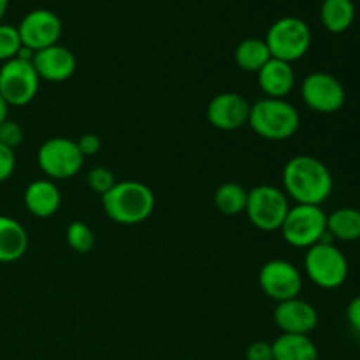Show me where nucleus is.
Instances as JSON below:
<instances>
[{
    "mask_svg": "<svg viewBox=\"0 0 360 360\" xmlns=\"http://www.w3.org/2000/svg\"><path fill=\"white\" fill-rule=\"evenodd\" d=\"M320 20L330 34H343L355 20V4L352 0H323L320 6Z\"/></svg>",
    "mask_w": 360,
    "mask_h": 360,
    "instance_id": "aec40b11",
    "label": "nucleus"
},
{
    "mask_svg": "<svg viewBox=\"0 0 360 360\" xmlns=\"http://www.w3.org/2000/svg\"><path fill=\"white\" fill-rule=\"evenodd\" d=\"M273 58L266 41L259 37H248L236 46L234 60L239 69L245 72H259L269 60Z\"/></svg>",
    "mask_w": 360,
    "mask_h": 360,
    "instance_id": "4be33fe9",
    "label": "nucleus"
},
{
    "mask_svg": "<svg viewBox=\"0 0 360 360\" xmlns=\"http://www.w3.org/2000/svg\"><path fill=\"white\" fill-rule=\"evenodd\" d=\"M285 241L294 248H311L322 241H330L327 234V214L322 206L295 204L288 210L280 229Z\"/></svg>",
    "mask_w": 360,
    "mask_h": 360,
    "instance_id": "20e7f679",
    "label": "nucleus"
},
{
    "mask_svg": "<svg viewBox=\"0 0 360 360\" xmlns=\"http://www.w3.org/2000/svg\"><path fill=\"white\" fill-rule=\"evenodd\" d=\"M25 207L35 218H49L58 211L62 197L51 179H35L25 190Z\"/></svg>",
    "mask_w": 360,
    "mask_h": 360,
    "instance_id": "f3484780",
    "label": "nucleus"
},
{
    "mask_svg": "<svg viewBox=\"0 0 360 360\" xmlns=\"http://www.w3.org/2000/svg\"><path fill=\"white\" fill-rule=\"evenodd\" d=\"M248 125L266 141H287L299 130V111L285 98L264 97L250 108Z\"/></svg>",
    "mask_w": 360,
    "mask_h": 360,
    "instance_id": "7ed1b4c3",
    "label": "nucleus"
},
{
    "mask_svg": "<svg viewBox=\"0 0 360 360\" xmlns=\"http://www.w3.org/2000/svg\"><path fill=\"white\" fill-rule=\"evenodd\" d=\"M288 210H290V199L278 186L259 185L248 192L245 213L250 224L259 231H280Z\"/></svg>",
    "mask_w": 360,
    "mask_h": 360,
    "instance_id": "0eeeda50",
    "label": "nucleus"
},
{
    "mask_svg": "<svg viewBox=\"0 0 360 360\" xmlns=\"http://www.w3.org/2000/svg\"><path fill=\"white\" fill-rule=\"evenodd\" d=\"M7 115H9V104L4 101V97L0 95V123H4L7 120Z\"/></svg>",
    "mask_w": 360,
    "mask_h": 360,
    "instance_id": "2f4dec72",
    "label": "nucleus"
},
{
    "mask_svg": "<svg viewBox=\"0 0 360 360\" xmlns=\"http://www.w3.org/2000/svg\"><path fill=\"white\" fill-rule=\"evenodd\" d=\"M250 108L252 105L241 94L224 91V94L214 95L210 101V104H207V122L214 129L224 130V132L239 130L241 127L248 125Z\"/></svg>",
    "mask_w": 360,
    "mask_h": 360,
    "instance_id": "ddd939ff",
    "label": "nucleus"
},
{
    "mask_svg": "<svg viewBox=\"0 0 360 360\" xmlns=\"http://www.w3.org/2000/svg\"><path fill=\"white\" fill-rule=\"evenodd\" d=\"M347 320L354 333L360 338V295L354 297L347 308Z\"/></svg>",
    "mask_w": 360,
    "mask_h": 360,
    "instance_id": "7c9ffc66",
    "label": "nucleus"
},
{
    "mask_svg": "<svg viewBox=\"0 0 360 360\" xmlns=\"http://www.w3.org/2000/svg\"><path fill=\"white\" fill-rule=\"evenodd\" d=\"M20 48L21 41L18 28L13 27V25L0 23V63H6L9 60L16 58Z\"/></svg>",
    "mask_w": 360,
    "mask_h": 360,
    "instance_id": "393cba45",
    "label": "nucleus"
},
{
    "mask_svg": "<svg viewBox=\"0 0 360 360\" xmlns=\"http://www.w3.org/2000/svg\"><path fill=\"white\" fill-rule=\"evenodd\" d=\"M301 98L311 111L334 115L347 102V91L341 81L329 72H311L302 79Z\"/></svg>",
    "mask_w": 360,
    "mask_h": 360,
    "instance_id": "9d476101",
    "label": "nucleus"
},
{
    "mask_svg": "<svg viewBox=\"0 0 360 360\" xmlns=\"http://www.w3.org/2000/svg\"><path fill=\"white\" fill-rule=\"evenodd\" d=\"M246 360H274L273 345L267 341H253L245 352Z\"/></svg>",
    "mask_w": 360,
    "mask_h": 360,
    "instance_id": "c85d7f7f",
    "label": "nucleus"
},
{
    "mask_svg": "<svg viewBox=\"0 0 360 360\" xmlns=\"http://www.w3.org/2000/svg\"><path fill=\"white\" fill-rule=\"evenodd\" d=\"M16 169V155L14 150L0 144V183L7 181Z\"/></svg>",
    "mask_w": 360,
    "mask_h": 360,
    "instance_id": "cd10ccee",
    "label": "nucleus"
},
{
    "mask_svg": "<svg viewBox=\"0 0 360 360\" xmlns=\"http://www.w3.org/2000/svg\"><path fill=\"white\" fill-rule=\"evenodd\" d=\"M86 183L88 186H90L91 192L98 193V195L102 197L105 192H109V190L116 185V179H115V174H112L108 167L98 165V167H94L90 172H88Z\"/></svg>",
    "mask_w": 360,
    "mask_h": 360,
    "instance_id": "a878e982",
    "label": "nucleus"
},
{
    "mask_svg": "<svg viewBox=\"0 0 360 360\" xmlns=\"http://www.w3.org/2000/svg\"><path fill=\"white\" fill-rule=\"evenodd\" d=\"M16 28L21 46L32 49L34 53L58 44V39L62 35V21L49 9L30 11L27 16H23Z\"/></svg>",
    "mask_w": 360,
    "mask_h": 360,
    "instance_id": "f8f14e48",
    "label": "nucleus"
},
{
    "mask_svg": "<svg viewBox=\"0 0 360 360\" xmlns=\"http://www.w3.org/2000/svg\"><path fill=\"white\" fill-rule=\"evenodd\" d=\"M246 202H248V190L239 183L227 181L218 186L214 192V207L227 217L245 213Z\"/></svg>",
    "mask_w": 360,
    "mask_h": 360,
    "instance_id": "5701e85b",
    "label": "nucleus"
},
{
    "mask_svg": "<svg viewBox=\"0 0 360 360\" xmlns=\"http://www.w3.org/2000/svg\"><path fill=\"white\" fill-rule=\"evenodd\" d=\"M67 245L76 253H88L95 246V234L83 221H72L65 232Z\"/></svg>",
    "mask_w": 360,
    "mask_h": 360,
    "instance_id": "b1692460",
    "label": "nucleus"
},
{
    "mask_svg": "<svg viewBox=\"0 0 360 360\" xmlns=\"http://www.w3.org/2000/svg\"><path fill=\"white\" fill-rule=\"evenodd\" d=\"M28 234L23 225L0 214V262H16L27 253Z\"/></svg>",
    "mask_w": 360,
    "mask_h": 360,
    "instance_id": "a211bd4d",
    "label": "nucleus"
},
{
    "mask_svg": "<svg viewBox=\"0 0 360 360\" xmlns=\"http://www.w3.org/2000/svg\"><path fill=\"white\" fill-rule=\"evenodd\" d=\"M273 319L281 334L308 336L319 326V311L315 309V306L299 297L278 302Z\"/></svg>",
    "mask_w": 360,
    "mask_h": 360,
    "instance_id": "4468645a",
    "label": "nucleus"
},
{
    "mask_svg": "<svg viewBox=\"0 0 360 360\" xmlns=\"http://www.w3.org/2000/svg\"><path fill=\"white\" fill-rule=\"evenodd\" d=\"M23 139H25V130L20 123L9 118H7L4 123H0V144L14 150V148H18L21 143H23Z\"/></svg>",
    "mask_w": 360,
    "mask_h": 360,
    "instance_id": "bb28decb",
    "label": "nucleus"
},
{
    "mask_svg": "<svg viewBox=\"0 0 360 360\" xmlns=\"http://www.w3.org/2000/svg\"><path fill=\"white\" fill-rule=\"evenodd\" d=\"M281 181L288 199L308 206H322L334 188L329 167L311 155L292 157L285 164Z\"/></svg>",
    "mask_w": 360,
    "mask_h": 360,
    "instance_id": "f257e3e1",
    "label": "nucleus"
},
{
    "mask_svg": "<svg viewBox=\"0 0 360 360\" xmlns=\"http://www.w3.org/2000/svg\"><path fill=\"white\" fill-rule=\"evenodd\" d=\"M259 86L267 97L285 98L292 94L295 86V72L292 63L281 62V60L271 58L262 69L257 72Z\"/></svg>",
    "mask_w": 360,
    "mask_h": 360,
    "instance_id": "dca6fc26",
    "label": "nucleus"
},
{
    "mask_svg": "<svg viewBox=\"0 0 360 360\" xmlns=\"http://www.w3.org/2000/svg\"><path fill=\"white\" fill-rule=\"evenodd\" d=\"M264 41L273 58L294 63L311 48V30L301 18L285 16L271 25Z\"/></svg>",
    "mask_w": 360,
    "mask_h": 360,
    "instance_id": "39448f33",
    "label": "nucleus"
},
{
    "mask_svg": "<svg viewBox=\"0 0 360 360\" xmlns=\"http://www.w3.org/2000/svg\"><path fill=\"white\" fill-rule=\"evenodd\" d=\"M39 79L34 65L28 60L13 58L0 67V95L14 108L27 105L37 97Z\"/></svg>",
    "mask_w": 360,
    "mask_h": 360,
    "instance_id": "1a4fd4ad",
    "label": "nucleus"
},
{
    "mask_svg": "<svg viewBox=\"0 0 360 360\" xmlns=\"http://www.w3.org/2000/svg\"><path fill=\"white\" fill-rule=\"evenodd\" d=\"M304 269L316 287L334 290L347 281L348 260L333 241H322L306 250Z\"/></svg>",
    "mask_w": 360,
    "mask_h": 360,
    "instance_id": "423d86ee",
    "label": "nucleus"
},
{
    "mask_svg": "<svg viewBox=\"0 0 360 360\" xmlns=\"http://www.w3.org/2000/svg\"><path fill=\"white\" fill-rule=\"evenodd\" d=\"M102 210L109 220L120 225H137L148 220L155 210L153 190L141 181L127 179L102 195Z\"/></svg>",
    "mask_w": 360,
    "mask_h": 360,
    "instance_id": "f03ea898",
    "label": "nucleus"
},
{
    "mask_svg": "<svg viewBox=\"0 0 360 360\" xmlns=\"http://www.w3.org/2000/svg\"><path fill=\"white\" fill-rule=\"evenodd\" d=\"M259 285L267 297L283 302L299 297L302 290V274L288 260L273 259L260 267Z\"/></svg>",
    "mask_w": 360,
    "mask_h": 360,
    "instance_id": "9b49d317",
    "label": "nucleus"
},
{
    "mask_svg": "<svg viewBox=\"0 0 360 360\" xmlns=\"http://www.w3.org/2000/svg\"><path fill=\"white\" fill-rule=\"evenodd\" d=\"M32 65H34L39 79L62 83L76 72V56L65 46L55 44L41 49V51H35Z\"/></svg>",
    "mask_w": 360,
    "mask_h": 360,
    "instance_id": "2eb2a0df",
    "label": "nucleus"
},
{
    "mask_svg": "<svg viewBox=\"0 0 360 360\" xmlns=\"http://www.w3.org/2000/svg\"><path fill=\"white\" fill-rule=\"evenodd\" d=\"M271 345L274 360H319V348L309 336L280 334Z\"/></svg>",
    "mask_w": 360,
    "mask_h": 360,
    "instance_id": "6ab92c4d",
    "label": "nucleus"
},
{
    "mask_svg": "<svg viewBox=\"0 0 360 360\" xmlns=\"http://www.w3.org/2000/svg\"><path fill=\"white\" fill-rule=\"evenodd\" d=\"M37 164L49 179H69L81 171L84 157L76 141L67 137H51L41 144L37 151Z\"/></svg>",
    "mask_w": 360,
    "mask_h": 360,
    "instance_id": "6e6552de",
    "label": "nucleus"
},
{
    "mask_svg": "<svg viewBox=\"0 0 360 360\" xmlns=\"http://www.w3.org/2000/svg\"><path fill=\"white\" fill-rule=\"evenodd\" d=\"M327 234L338 241H359L360 211L355 207H340L334 213L327 214Z\"/></svg>",
    "mask_w": 360,
    "mask_h": 360,
    "instance_id": "412c9836",
    "label": "nucleus"
},
{
    "mask_svg": "<svg viewBox=\"0 0 360 360\" xmlns=\"http://www.w3.org/2000/svg\"><path fill=\"white\" fill-rule=\"evenodd\" d=\"M76 144L83 157H94V155H97L102 148V141L97 134H83V136L76 141Z\"/></svg>",
    "mask_w": 360,
    "mask_h": 360,
    "instance_id": "c756f323",
    "label": "nucleus"
},
{
    "mask_svg": "<svg viewBox=\"0 0 360 360\" xmlns=\"http://www.w3.org/2000/svg\"><path fill=\"white\" fill-rule=\"evenodd\" d=\"M7 9H9V0H0V23H2L4 16H6Z\"/></svg>",
    "mask_w": 360,
    "mask_h": 360,
    "instance_id": "473e14b6",
    "label": "nucleus"
}]
</instances>
